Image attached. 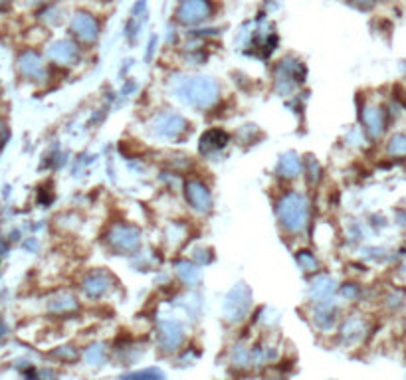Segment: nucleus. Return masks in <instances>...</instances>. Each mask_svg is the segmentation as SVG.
Masks as SVG:
<instances>
[{
	"mask_svg": "<svg viewBox=\"0 0 406 380\" xmlns=\"http://www.w3.org/2000/svg\"><path fill=\"white\" fill-rule=\"evenodd\" d=\"M220 84L209 75H185L172 84V96L185 107L209 111L220 101Z\"/></svg>",
	"mask_w": 406,
	"mask_h": 380,
	"instance_id": "obj_1",
	"label": "nucleus"
},
{
	"mask_svg": "<svg viewBox=\"0 0 406 380\" xmlns=\"http://www.w3.org/2000/svg\"><path fill=\"white\" fill-rule=\"evenodd\" d=\"M278 224L287 236H303L311 224V202L306 192L285 190L276 202Z\"/></svg>",
	"mask_w": 406,
	"mask_h": 380,
	"instance_id": "obj_2",
	"label": "nucleus"
},
{
	"mask_svg": "<svg viewBox=\"0 0 406 380\" xmlns=\"http://www.w3.org/2000/svg\"><path fill=\"white\" fill-rule=\"evenodd\" d=\"M149 131L163 141H181L190 133V123L179 111H160L149 123Z\"/></svg>",
	"mask_w": 406,
	"mask_h": 380,
	"instance_id": "obj_3",
	"label": "nucleus"
},
{
	"mask_svg": "<svg viewBox=\"0 0 406 380\" xmlns=\"http://www.w3.org/2000/svg\"><path fill=\"white\" fill-rule=\"evenodd\" d=\"M141 230L133 226V224H127V222H115L107 228L105 234V244L110 250H113L115 254H131L135 252L137 248L141 245Z\"/></svg>",
	"mask_w": 406,
	"mask_h": 380,
	"instance_id": "obj_4",
	"label": "nucleus"
},
{
	"mask_svg": "<svg viewBox=\"0 0 406 380\" xmlns=\"http://www.w3.org/2000/svg\"><path fill=\"white\" fill-rule=\"evenodd\" d=\"M250 307H252V291L244 283H238L224 299V305H222L224 319L228 323H242L250 313Z\"/></svg>",
	"mask_w": 406,
	"mask_h": 380,
	"instance_id": "obj_5",
	"label": "nucleus"
},
{
	"mask_svg": "<svg viewBox=\"0 0 406 380\" xmlns=\"http://www.w3.org/2000/svg\"><path fill=\"white\" fill-rule=\"evenodd\" d=\"M185 200L188 204V208L193 212H197L200 216H206L212 212L214 206V198H212V190L204 181L200 178H190L185 184Z\"/></svg>",
	"mask_w": 406,
	"mask_h": 380,
	"instance_id": "obj_6",
	"label": "nucleus"
},
{
	"mask_svg": "<svg viewBox=\"0 0 406 380\" xmlns=\"http://www.w3.org/2000/svg\"><path fill=\"white\" fill-rule=\"evenodd\" d=\"M212 16L210 0H183L176 8V20L183 24H200Z\"/></svg>",
	"mask_w": 406,
	"mask_h": 380,
	"instance_id": "obj_7",
	"label": "nucleus"
},
{
	"mask_svg": "<svg viewBox=\"0 0 406 380\" xmlns=\"http://www.w3.org/2000/svg\"><path fill=\"white\" fill-rule=\"evenodd\" d=\"M101 32L99 20L89 13H77L72 20V34L80 44H96Z\"/></svg>",
	"mask_w": 406,
	"mask_h": 380,
	"instance_id": "obj_8",
	"label": "nucleus"
},
{
	"mask_svg": "<svg viewBox=\"0 0 406 380\" xmlns=\"http://www.w3.org/2000/svg\"><path fill=\"white\" fill-rule=\"evenodd\" d=\"M159 347L163 353H172L185 343V327L179 319H165L159 325Z\"/></svg>",
	"mask_w": 406,
	"mask_h": 380,
	"instance_id": "obj_9",
	"label": "nucleus"
},
{
	"mask_svg": "<svg viewBox=\"0 0 406 380\" xmlns=\"http://www.w3.org/2000/svg\"><path fill=\"white\" fill-rule=\"evenodd\" d=\"M82 289L89 299H98L111 289V273L107 271H89L82 282Z\"/></svg>",
	"mask_w": 406,
	"mask_h": 380,
	"instance_id": "obj_10",
	"label": "nucleus"
},
{
	"mask_svg": "<svg viewBox=\"0 0 406 380\" xmlns=\"http://www.w3.org/2000/svg\"><path fill=\"white\" fill-rule=\"evenodd\" d=\"M50 58L60 66H72L74 61L80 60V44L72 40L58 42L50 50Z\"/></svg>",
	"mask_w": 406,
	"mask_h": 380,
	"instance_id": "obj_11",
	"label": "nucleus"
},
{
	"mask_svg": "<svg viewBox=\"0 0 406 380\" xmlns=\"http://www.w3.org/2000/svg\"><path fill=\"white\" fill-rule=\"evenodd\" d=\"M228 143H230L228 133H226L224 129L214 127V129H209V131L202 135V139H200V151H202L204 155H212V153L222 151Z\"/></svg>",
	"mask_w": 406,
	"mask_h": 380,
	"instance_id": "obj_12",
	"label": "nucleus"
},
{
	"mask_svg": "<svg viewBox=\"0 0 406 380\" xmlns=\"http://www.w3.org/2000/svg\"><path fill=\"white\" fill-rule=\"evenodd\" d=\"M363 125H365V131L369 135H382V131H384V113H382L381 107L367 105L365 111H363Z\"/></svg>",
	"mask_w": 406,
	"mask_h": 380,
	"instance_id": "obj_13",
	"label": "nucleus"
},
{
	"mask_svg": "<svg viewBox=\"0 0 406 380\" xmlns=\"http://www.w3.org/2000/svg\"><path fill=\"white\" fill-rule=\"evenodd\" d=\"M278 172L283 178H297L303 174V165L301 159L297 157L296 153H285L282 155V159L278 162Z\"/></svg>",
	"mask_w": 406,
	"mask_h": 380,
	"instance_id": "obj_14",
	"label": "nucleus"
},
{
	"mask_svg": "<svg viewBox=\"0 0 406 380\" xmlns=\"http://www.w3.org/2000/svg\"><path fill=\"white\" fill-rule=\"evenodd\" d=\"M333 291H335V282L331 278H317L315 282L311 283V297L317 303H323L325 299H329Z\"/></svg>",
	"mask_w": 406,
	"mask_h": 380,
	"instance_id": "obj_15",
	"label": "nucleus"
},
{
	"mask_svg": "<svg viewBox=\"0 0 406 380\" xmlns=\"http://www.w3.org/2000/svg\"><path fill=\"white\" fill-rule=\"evenodd\" d=\"M20 68L24 70V74L28 77H38V75L44 74V70H46L42 60L38 58L36 54H32V52H28L24 58L20 60Z\"/></svg>",
	"mask_w": 406,
	"mask_h": 380,
	"instance_id": "obj_16",
	"label": "nucleus"
},
{
	"mask_svg": "<svg viewBox=\"0 0 406 380\" xmlns=\"http://www.w3.org/2000/svg\"><path fill=\"white\" fill-rule=\"evenodd\" d=\"M176 275H179V280L185 283V285H195L200 280V271H198L197 266H193V264H188V261H181V264H176Z\"/></svg>",
	"mask_w": 406,
	"mask_h": 380,
	"instance_id": "obj_17",
	"label": "nucleus"
},
{
	"mask_svg": "<svg viewBox=\"0 0 406 380\" xmlns=\"http://www.w3.org/2000/svg\"><path fill=\"white\" fill-rule=\"evenodd\" d=\"M296 258L299 268L303 271H308V273H317L319 271V259L315 258V254H311L308 250H299Z\"/></svg>",
	"mask_w": 406,
	"mask_h": 380,
	"instance_id": "obj_18",
	"label": "nucleus"
},
{
	"mask_svg": "<svg viewBox=\"0 0 406 380\" xmlns=\"http://www.w3.org/2000/svg\"><path fill=\"white\" fill-rule=\"evenodd\" d=\"M123 380H165V372L157 367L143 368V370H135L125 374Z\"/></svg>",
	"mask_w": 406,
	"mask_h": 380,
	"instance_id": "obj_19",
	"label": "nucleus"
},
{
	"mask_svg": "<svg viewBox=\"0 0 406 380\" xmlns=\"http://www.w3.org/2000/svg\"><path fill=\"white\" fill-rule=\"evenodd\" d=\"M105 355H107V351L103 349V344H93V347L87 349L86 360L89 365H93V367H99L105 360Z\"/></svg>",
	"mask_w": 406,
	"mask_h": 380,
	"instance_id": "obj_20",
	"label": "nucleus"
},
{
	"mask_svg": "<svg viewBox=\"0 0 406 380\" xmlns=\"http://www.w3.org/2000/svg\"><path fill=\"white\" fill-rule=\"evenodd\" d=\"M343 337L345 339H349V341H353L355 337H357L359 333H363V321L355 319V317H349V319L345 321L343 325Z\"/></svg>",
	"mask_w": 406,
	"mask_h": 380,
	"instance_id": "obj_21",
	"label": "nucleus"
},
{
	"mask_svg": "<svg viewBox=\"0 0 406 380\" xmlns=\"http://www.w3.org/2000/svg\"><path fill=\"white\" fill-rule=\"evenodd\" d=\"M389 153L391 155H406V135H394L389 141Z\"/></svg>",
	"mask_w": 406,
	"mask_h": 380,
	"instance_id": "obj_22",
	"label": "nucleus"
},
{
	"mask_svg": "<svg viewBox=\"0 0 406 380\" xmlns=\"http://www.w3.org/2000/svg\"><path fill=\"white\" fill-rule=\"evenodd\" d=\"M34 2H46V0H34Z\"/></svg>",
	"mask_w": 406,
	"mask_h": 380,
	"instance_id": "obj_23",
	"label": "nucleus"
}]
</instances>
